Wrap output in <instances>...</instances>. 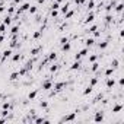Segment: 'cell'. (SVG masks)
I'll list each match as a JSON object with an SVG mask.
<instances>
[{
    "instance_id": "obj_1",
    "label": "cell",
    "mask_w": 124,
    "mask_h": 124,
    "mask_svg": "<svg viewBox=\"0 0 124 124\" xmlns=\"http://www.w3.org/2000/svg\"><path fill=\"white\" fill-rule=\"evenodd\" d=\"M66 86H67V83H66V82H59V83L54 85V92H61Z\"/></svg>"
},
{
    "instance_id": "obj_2",
    "label": "cell",
    "mask_w": 124,
    "mask_h": 124,
    "mask_svg": "<svg viewBox=\"0 0 124 124\" xmlns=\"http://www.w3.org/2000/svg\"><path fill=\"white\" fill-rule=\"evenodd\" d=\"M10 56H12V48L4 50V51H3V56H2V60H3V61H4V60H7Z\"/></svg>"
},
{
    "instance_id": "obj_3",
    "label": "cell",
    "mask_w": 124,
    "mask_h": 124,
    "mask_svg": "<svg viewBox=\"0 0 124 124\" xmlns=\"http://www.w3.org/2000/svg\"><path fill=\"white\" fill-rule=\"evenodd\" d=\"M51 88H53V82L51 80H45L44 83H43V89L44 90H50Z\"/></svg>"
},
{
    "instance_id": "obj_4",
    "label": "cell",
    "mask_w": 124,
    "mask_h": 124,
    "mask_svg": "<svg viewBox=\"0 0 124 124\" xmlns=\"http://www.w3.org/2000/svg\"><path fill=\"white\" fill-rule=\"evenodd\" d=\"M94 21H95V13H94V12H90V13L88 15V18L85 19V23H92Z\"/></svg>"
},
{
    "instance_id": "obj_5",
    "label": "cell",
    "mask_w": 124,
    "mask_h": 124,
    "mask_svg": "<svg viewBox=\"0 0 124 124\" xmlns=\"http://www.w3.org/2000/svg\"><path fill=\"white\" fill-rule=\"evenodd\" d=\"M74 118H76V112H72V114H69V115H66L61 121H73Z\"/></svg>"
},
{
    "instance_id": "obj_6",
    "label": "cell",
    "mask_w": 124,
    "mask_h": 124,
    "mask_svg": "<svg viewBox=\"0 0 124 124\" xmlns=\"http://www.w3.org/2000/svg\"><path fill=\"white\" fill-rule=\"evenodd\" d=\"M70 48H72V44L69 43V41H67V43H64V44L61 45V50H63L64 53H67V51H70Z\"/></svg>"
},
{
    "instance_id": "obj_7",
    "label": "cell",
    "mask_w": 124,
    "mask_h": 124,
    "mask_svg": "<svg viewBox=\"0 0 124 124\" xmlns=\"http://www.w3.org/2000/svg\"><path fill=\"white\" fill-rule=\"evenodd\" d=\"M105 85H107V88H108V89H111V88L115 85V80L111 79V77H108V79H107V82H105Z\"/></svg>"
},
{
    "instance_id": "obj_8",
    "label": "cell",
    "mask_w": 124,
    "mask_h": 124,
    "mask_svg": "<svg viewBox=\"0 0 124 124\" xmlns=\"http://www.w3.org/2000/svg\"><path fill=\"white\" fill-rule=\"evenodd\" d=\"M94 120H95V123H99V121H102V120H104V114H102V112H96V114H95V118H94Z\"/></svg>"
},
{
    "instance_id": "obj_9",
    "label": "cell",
    "mask_w": 124,
    "mask_h": 124,
    "mask_svg": "<svg viewBox=\"0 0 124 124\" xmlns=\"http://www.w3.org/2000/svg\"><path fill=\"white\" fill-rule=\"evenodd\" d=\"M79 67H80V61H79V60H76V61H74V63L70 66V70H77Z\"/></svg>"
},
{
    "instance_id": "obj_10",
    "label": "cell",
    "mask_w": 124,
    "mask_h": 124,
    "mask_svg": "<svg viewBox=\"0 0 124 124\" xmlns=\"http://www.w3.org/2000/svg\"><path fill=\"white\" fill-rule=\"evenodd\" d=\"M19 77H21V76H19V73H18V72H13V73L10 74V77H9V79H10L12 82H15V80H18Z\"/></svg>"
},
{
    "instance_id": "obj_11",
    "label": "cell",
    "mask_w": 124,
    "mask_h": 124,
    "mask_svg": "<svg viewBox=\"0 0 124 124\" xmlns=\"http://www.w3.org/2000/svg\"><path fill=\"white\" fill-rule=\"evenodd\" d=\"M16 47H19V41H18V38H12L10 48H16Z\"/></svg>"
},
{
    "instance_id": "obj_12",
    "label": "cell",
    "mask_w": 124,
    "mask_h": 124,
    "mask_svg": "<svg viewBox=\"0 0 124 124\" xmlns=\"http://www.w3.org/2000/svg\"><path fill=\"white\" fill-rule=\"evenodd\" d=\"M39 51H41V45H38V47H35V48H32V50H31V54H32V56H38Z\"/></svg>"
},
{
    "instance_id": "obj_13",
    "label": "cell",
    "mask_w": 124,
    "mask_h": 124,
    "mask_svg": "<svg viewBox=\"0 0 124 124\" xmlns=\"http://www.w3.org/2000/svg\"><path fill=\"white\" fill-rule=\"evenodd\" d=\"M88 53H89V48L85 47L83 50H80V51H79V56H80V57H85V56H88Z\"/></svg>"
},
{
    "instance_id": "obj_14",
    "label": "cell",
    "mask_w": 124,
    "mask_h": 124,
    "mask_svg": "<svg viewBox=\"0 0 124 124\" xmlns=\"http://www.w3.org/2000/svg\"><path fill=\"white\" fill-rule=\"evenodd\" d=\"M41 35H43V28H41L39 31H37L35 34L32 35V38H34V39H38V38H41Z\"/></svg>"
},
{
    "instance_id": "obj_15",
    "label": "cell",
    "mask_w": 124,
    "mask_h": 124,
    "mask_svg": "<svg viewBox=\"0 0 124 124\" xmlns=\"http://www.w3.org/2000/svg\"><path fill=\"white\" fill-rule=\"evenodd\" d=\"M112 74H114V69H112V67H108V69L105 70V76H107V77L112 76Z\"/></svg>"
},
{
    "instance_id": "obj_16",
    "label": "cell",
    "mask_w": 124,
    "mask_h": 124,
    "mask_svg": "<svg viewBox=\"0 0 124 124\" xmlns=\"http://www.w3.org/2000/svg\"><path fill=\"white\" fill-rule=\"evenodd\" d=\"M121 110H123V104H117V105L112 108V112H120Z\"/></svg>"
},
{
    "instance_id": "obj_17",
    "label": "cell",
    "mask_w": 124,
    "mask_h": 124,
    "mask_svg": "<svg viewBox=\"0 0 124 124\" xmlns=\"http://www.w3.org/2000/svg\"><path fill=\"white\" fill-rule=\"evenodd\" d=\"M48 59V61H56V59H57V54L56 53H50V56L47 57Z\"/></svg>"
},
{
    "instance_id": "obj_18",
    "label": "cell",
    "mask_w": 124,
    "mask_h": 124,
    "mask_svg": "<svg viewBox=\"0 0 124 124\" xmlns=\"http://www.w3.org/2000/svg\"><path fill=\"white\" fill-rule=\"evenodd\" d=\"M3 23L6 25V26H9V25L12 23V18H10V16H6V18L3 19Z\"/></svg>"
},
{
    "instance_id": "obj_19",
    "label": "cell",
    "mask_w": 124,
    "mask_h": 124,
    "mask_svg": "<svg viewBox=\"0 0 124 124\" xmlns=\"http://www.w3.org/2000/svg\"><path fill=\"white\" fill-rule=\"evenodd\" d=\"M94 44H95V39H94V38H88V39H86V47H88V48L92 47Z\"/></svg>"
},
{
    "instance_id": "obj_20",
    "label": "cell",
    "mask_w": 124,
    "mask_h": 124,
    "mask_svg": "<svg viewBox=\"0 0 124 124\" xmlns=\"http://www.w3.org/2000/svg\"><path fill=\"white\" fill-rule=\"evenodd\" d=\"M98 47H99V50H105L107 47H108V43H107V41H102V43L98 44Z\"/></svg>"
},
{
    "instance_id": "obj_21",
    "label": "cell",
    "mask_w": 124,
    "mask_h": 124,
    "mask_svg": "<svg viewBox=\"0 0 124 124\" xmlns=\"http://www.w3.org/2000/svg\"><path fill=\"white\" fill-rule=\"evenodd\" d=\"M92 89H94V86H90V85H89V86H86V88H85V90H83V95H89L90 92H92Z\"/></svg>"
},
{
    "instance_id": "obj_22",
    "label": "cell",
    "mask_w": 124,
    "mask_h": 124,
    "mask_svg": "<svg viewBox=\"0 0 124 124\" xmlns=\"http://www.w3.org/2000/svg\"><path fill=\"white\" fill-rule=\"evenodd\" d=\"M37 94H38V90H37V89H35V90H32V92L28 94V98H29V99H34V98L37 96Z\"/></svg>"
},
{
    "instance_id": "obj_23",
    "label": "cell",
    "mask_w": 124,
    "mask_h": 124,
    "mask_svg": "<svg viewBox=\"0 0 124 124\" xmlns=\"http://www.w3.org/2000/svg\"><path fill=\"white\" fill-rule=\"evenodd\" d=\"M34 121H35V123H50V120H47V118H43V117H38V118H35Z\"/></svg>"
},
{
    "instance_id": "obj_24",
    "label": "cell",
    "mask_w": 124,
    "mask_h": 124,
    "mask_svg": "<svg viewBox=\"0 0 124 124\" xmlns=\"http://www.w3.org/2000/svg\"><path fill=\"white\" fill-rule=\"evenodd\" d=\"M37 10H38V7H35V6H29V9H28V12H29L31 15L37 13Z\"/></svg>"
},
{
    "instance_id": "obj_25",
    "label": "cell",
    "mask_w": 124,
    "mask_h": 124,
    "mask_svg": "<svg viewBox=\"0 0 124 124\" xmlns=\"http://www.w3.org/2000/svg\"><path fill=\"white\" fill-rule=\"evenodd\" d=\"M73 15H74V12H73V10H67V12L64 13V16H66V19H70V18H72Z\"/></svg>"
},
{
    "instance_id": "obj_26",
    "label": "cell",
    "mask_w": 124,
    "mask_h": 124,
    "mask_svg": "<svg viewBox=\"0 0 124 124\" xmlns=\"http://www.w3.org/2000/svg\"><path fill=\"white\" fill-rule=\"evenodd\" d=\"M94 7H95V2H94V0H89V2H88V9L92 10Z\"/></svg>"
},
{
    "instance_id": "obj_27",
    "label": "cell",
    "mask_w": 124,
    "mask_h": 124,
    "mask_svg": "<svg viewBox=\"0 0 124 124\" xmlns=\"http://www.w3.org/2000/svg\"><path fill=\"white\" fill-rule=\"evenodd\" d=\"M123 7H124V4H123V3H118L117 6H115V10H117L118 13H121V12H123Z\"/></svg>"
},
{
    "instance_id": "obj_28",
    "label": "cell",
    "mask_w": 124,
    "mask_h": 124,
    "mask_svg": "<svg viewBox=\"0 0 124 124\" xmlns=\"http://www.w3.org/2000/svg\"><path fill=\"white\" fill-rule=\"evenodd\" d=\"M18 73H19V76H25V74L28 73V70H26V67H22V69H21Z\"/></svg>"
},
{
    "instance_id": "obj_29",
    "label": "cell",
    "mask_w": 124,
    "mask_h": 124,
    "mask_svg": "<svg viewBox=\"0 0 124 124\" xmlns=\"http://www.w3.org/2000/svg\"><path fill=\"white\" fill-rule=\"evenodd\" d=\"M98 69H99V64L94 61V63H92V67H90V70H92V72H96Z\"/></svg>"
},
{
    "instance_id": "obj_30",
    "label": "cell",
    "mask_w": 124,
    "mask_h": 124,
    "mask_svg": "<svg viewBox=\"0 0 124 124\" xmlns=\"http://www.w3.org/2000/svg\"><path fill=\"white\" fill-rule=\"evenodd\" d=\"M10 32H12V34H18V32H19V26H18V25H15V26H12Z\"/></svg>"
},
{
    "instance_id": "obj_31",
    "label": "cell",
    "mask_w": 124,
    "mask_h": 124,
    "mask_svg": "<svg viewBox=\"0 0 124 124\" xmlns=\"http://www.w3.org/2000/svg\"><path fill=\"white\" fill-rule=\"evenodd\" d=\"M60 10H61V13H66V12H67V10H69V4H67V3H66L64 6H61V7H60Z\"/></svg>"
},
{
    "instance_id": "obj_32",
    "label": "cell",
    "mask_w": 124,
    "mask_h": 124,
    "mask_svg": "<svg viewBox=\"0 0 124 124\" xmlns=\"http://www.w3.org/2000/svg\"><path fill=\"white\" fill-rule=\"evenodd\" d=\"M2 107H3V110H7V111H9V110L12 108V105H10L9 102H3V105H2Z\"/></svg>"
},
{
    "instance_id": "obj_33",
    "label": "cell",
    "mask_w": 124,
    "mask_h": 124,
    "mask_svg": "<svg viewBox=\"0 0 124 124\" xmlns=\"http://www.w3.org/2000/svg\"><path fill=\"white\" fill-rule=\"evenodd\" d=\"M111 67H112L114 70L117 69V67H118V60H115V59H114V60H112V63H111Z\"/></svg>"
},
{
    "instance_id": "obj_34",
    "label": "cell",
    "mask_w": 124,
    "mask_h": 124,
    "mask_svg": "<svg viewBox=\"0 0 124 124\" xmlns=\"http://www.w3.org/2000/svg\"><path fill=\"white\" fill-rule=\"evenodd\" d=\"M4 32H6V25L2 22L0 23V34H4Z\"/></svg>"
},
{
    "instance_id": "obj_35",
    "label": "cell",
    "mask_w": 124,
    "mask_h": 124,
    "mask_svg": "<svg viewBox=\"0 0 124 124\" xmlns=\"http://www.w3.org/2000/svg\"><path fill=\"white\" fill-rule=\"evenodd\" d=\"M96 83H98V77H92V79H90V83H89V85H90V86H95Z\"/></svg>"
},
{
    "instance_id": "obj_36",
    "label": "cell",
    "mask_w": 124,
    "mask_h": 124,
    "mask_svg": "<svg viewBox=\"0 0 124 124\" xmlns=\"http://www.w3.org/2000/svg\"><path fill=\"white\" fill-rule=\"evenodd\" d=\"M57 69H59V66H57V64H53L51 67H50V72L54 73V72H57Z\"/></svg>"
},
{
    "instance_id": "obj_37",
    "label": "cell",
    "mask_w": 124,
    "mask_h": 124,
    "mask_svg": "<svg viewBox=\"0 0 124 124\" xmlns=\"http://www.w3.org/2000/svg\"><path fill=\"white\" fill-rule=\"evenodd\" d=\"M19 59H21V56H19V54H15V56L12 57V60H13V61H19Z\"/></svg>"
},
{
    "instance_id": "obj_38",
    "label": "cell",
    "mask_w": 124,
    "mask_h": 124,
    "mask_svg": "<svg viewBox=\"0 0 124 124\" xmlns=\"http://www.w3.org/2000/svg\"><path fill=\"white\" fill-rule=\"evenodd\" d=\"M7 12H9V13H13V12H15V4H12L10 7H7Z\"/></svg>"
},
{
    "instance_id": "obj_39",
    "label": "cell",
    "mask_w": 124,
    "mask_h": 124,
    "mask_svg": "<svg viewBox=\"0 0 124 124\" xmlns=\"http://www.w3.org/2000/svg\"><path fill=\"white\" fill-rule=\"evenodd\" d=\"M39 105H41V108H47V107H48V102H47V101H43Z\"/></svg>"
},
{
    "instance_id": "obj_40",
    "label": "cell",
    "mask_w": 124,
    "mask_h": 124,
    "mask_svg": "<svg viewBox=\"0 0 124 124\" xmlns=\"http://www.w3.org/2000/svg\"><path fill=\"white\" fill-rule=\"evenodd\" d=\"M96 29H98V26H96V25H94V26H90V28H89V32H95Z\"/></svg>"
},
{
    "instance_id": "obj_41",
    "label": "cell",
    "mask_w": 124,
    "mask_h": 124,
    "mask_svg": "<svg viewBox=\"0 0 124 124\" xmlns=\"http://www.w3.org/2000/svg\"><path fill=\"white\" fill-rule=\"evenodd\" d=\"M95 60H96V56H89V61L90 63H94Z\"/></svg>"
},
{
    "instance_id": "obj_42",
    "label": "cell",
    "mask_w": 124,
    "mask_h": 124,
    "mask_svg": "<svg viewBox=\"0 0 124 124\" xmlns=\"http://www.w3.org/2000/svg\"><path fill=\"white\" fill-rule=\"evenodd\" d=\"M0 114H2L3 117H7V114H9V112H7V110H3V111H0Z\"/></svg>"
},
{
    "instance_id": "obj_43",
    "label": "cell",
    "mask_w": 124,
    "mask_h": 124,
    "mask_svg": "<svg viewBox=\"0 0 124 124\" xmlns=\"http://www.w3.org/2000/svg\"><path fill=\"white\" fill-rule=\"evenodd\" d=\"M105 21H107V22H111V21H112V16H111V15H107Z\"/></svg>"
},
{
    "instance_id": "obj_44",
    "label": "cell",
    "mask_w": 124,
    "mask_h": 124,
    "mask_svg": "<svg viewBox=\"0 0 124 124\" xmlns=\"http://www.w3.org/2000/svg\"><path fill=\"white\" fill-rule=\"evenodd\" d=\"M86 2V0H74V3H77V4H83Z\"/></svg>"
},
{
    "instance_id": "obj_45",
    "label": "cell",
    "mask_w": 124,
    "mask_h": 124,
    "mask_svg": "<svg viewBox=\"0 0 124 124\" xmlns=\"http://www.w3.org/2000/svg\"><path fill=\"white\" fill-rule=\"evenodd\" d=\"M67 41H69V39H67V38H61V39H60V44H61V45H63V44H64V43H67Z\"/></svg>"
},
{
    "instance_id": "obj_46",
    "label": "cell",
    "mask_w": 124,
    "mask_h": 124,
    "mask_svg": "<svg viewBox=\"0 0 124 124\" xmlns=\"http://www.w3.org/2000/svg\"><path fill=\"white\" fill-rule=\"evenodd\" d=\"M4 41V34H0V44H2Z\"/></svg>"
},
{
    "instance_id": "obj_47",
    "label": "cell",
    "mask_w": 124,
    "mask_h": 124,
    "mask_svg": "<svg viewBox=\"0 0 124 124\" xmlns=\"http://www.w3.org/2000/svg\"><path fill=\"white\" fill-rule=\"evenodd\" d=\"M118 83H120V86H123V85H124V79H123V77H120V80H118Z\"/></svg>"
},
{
    "instance_id": "obj_48",
    "label": "cell",
    "mask_w": 124,
    "mask_h": 124,
    "mask_svg": "<svg viewBox=\"0 0 124 124\" xmlns=\"http://www.w3.org/2000/svg\"><path fill=\"white\" fill-rule=\"evenodd\" d=\"M3 12H4V6L0 4V13H3Z\"/></svg>"
},
{
    "instance_id": "obj_49",
    "label": "cell",
    "mask_w": 124,
    "mask_h": 124,
    "mask_svg": "<svg viewBox=\"0 0 124 124\" xmlns=\"http://www.w3.org/2000/svg\"><path fill=\"white\" fill-rule=\"evenodd\" d=\"M22 2V0H13V4H19Z\"/></svg>"
},
{
    "instance_id": "obj_50",
    "label": "cell",
    "mask_w": 124,
    "mask_h": 124,
    "mask_svg": "<svg viewBox=\"0 0 124 124\" xmlns=\"http://www.w3.org/2000/svg\"><path fill=\"white\" fill-rule=\"evenodd\" d=\"M45 2V0H38V3H44Z\"/></svg>"
},
{
    "instance_id": "obj_51",
    "label": "cell",
    "mask_w": 124,
    "mask_h": 124,
    "mask_svg": "<svg viewBox=\"0 0 124 124\" xmlns=\"http://www.w3.org/2000/svg\"><path fill=\"white\" fill-rule=\"evenodd\" d=\"M56 2H60V0H56Z\"/></svg>"
}]
</instances>
